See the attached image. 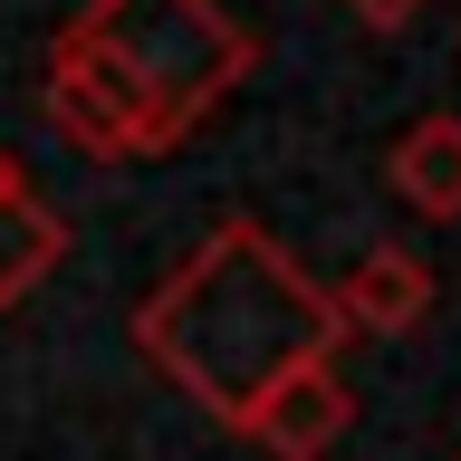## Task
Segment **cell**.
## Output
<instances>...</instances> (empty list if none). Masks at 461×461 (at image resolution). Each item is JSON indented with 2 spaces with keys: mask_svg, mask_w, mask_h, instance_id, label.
<instances>
[{
  "mask_svg": "<svg viewBox=\"0 0 461 461\" xmlns=\"http://www.w3.org/2000/svg\"><path fill=\"white\" fill-rule=\"evenodd\" d=\"M346 423H356V394H346L337 356H298V366H279L240 403L230 432H240L250 452H269V461H327L346 442Z\"/></svg>",
  "mask_w": 461,
  "mask_h": 461,
  "instance_id": "cell-3",
  "label": "cell"
},
{
  "mask_svg": "<svg viewBox=\"0 0 461 461\" xmlns=\"http://www.w3.org/2000/svg\"><path fill=\"white\" fill-rule=\"evenodd\" d=\"M327 298H337L346 337H413L432 317V298H442V279H432V259H413L403 240H375V250H356V269H346Z\"/></svg>",
  "mask_w": 461,
  "mask_h": 461,
  "instance_id": "cell-4",
  "label": "cell"
},
{
  "mask_svg": "<svg viewBox=\"0 0 461 461\" xmlns=\"http://www.w3.org/2000/svg\"><path fill=\"white\" fill-rule=\"evenodd\" d=\"M452 461H461V452H452Z\"/></svg>",
  "mask_w": 461,
  "mask_h": 461,
  "instance_id": "cell-9",
  "label": "cell"
},
{
  "mask_svg": "<svg viewBox=\"0 0 461 461\" xmlns=\"http://www.w3.org/2000/svg\"><path fill=\"white\" fill-rule=\"evenodd\" d=\"M384 193L403 202V212H423V221H461V115L432 106L413 115L394 135V154H384Z\"/></svg>",
  "mask_w": 461,
  "mask_h": 461,
  "instance_id": "cell-5",
  "label": "cell"
},
{
  "mask_svg": "<svg viewBox=\"0 0 461 461\" xmlns=\"http://www.w3.org/2000/svg\"><path fill=\"white\" fill-rule=\"evenodd\" d=\"M346 10H356L366 29H403L413 10H432V0H346Z\"/></svg>",
  "mask_w": 461,
  "mask_h": 461,
  "instance_id": "cell-7",
  "label": "cell"
},
{
  "mask_svg": "<svg viewBox=\"0 0 461 461\" xmlns=\"http://www.w3.org/2000/svg\"><path fill=\"white\" fill-rule=\"evenodd\" d=\"M10 183H20V164H10V144H0V193H10Z\"/></svg>",
  "mask_w": 461,
  "mask_h": 461,
  "instance_id": "cell-8",
  "label": "cell"
},
{
  "mask_svg": "<svg viewBox=\"0 0 461 461\" xmlns=\"http://www.w3.org/2000/svg\"><path fill=\"white\" fill-rule=\"evenodd\" d=\"M68 39L125 86V106H135L154 154H173L259 68V39L230 20L221 0H86L68 20Z\"/></svg>",
  "mask_w": 461,
  "mask_h": 461,
  "instance_id": "cell-2",
  "label": "cell"
},
{
  "mask_svg": "<svg viewBox=\"0 0 461 461\" xmlns=\"http://www.w3.org/2000/svg\"><path fill=\"white\" fill-rule=\"evenodd\" d=\"M58 259H68V212L39 202L29 183H10L0 193V308H20L29 288H49Z\"/></svg>",
  "mask_w": 461,
  "mask_h": 461,
  "instance_id": "cell-6",
  "label": "cell"
},
{
  "mask_svg": "<svg viewBox=\"0 0 461 461\" xmlns=\"http://www.w3.org/2000/svg\"><path fill=\"white\" fill-rule=\"evenodd\" d=\"M346 317L337 298L298 269L259 221H221L173 279L144 288L135 308V356L164 375L173 394H193L212 423H240V403L298 356H337Z\"/></svg>",
  "mask_w": 461,
  "mask_h": 461,
  "instance_id": "cell-1",
  "label": "cell"
}]
</instances>
